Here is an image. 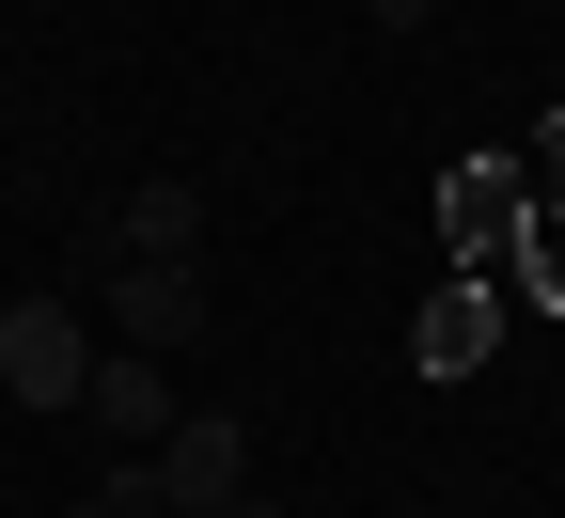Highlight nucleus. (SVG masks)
Here are the masks:
<instances>
[{
	"label": "nucleus",
	"mask_w": 565,
	"mask_h": 518,
	"mask_svg": "<svg viewBox=\"0 0 565 518\" xmlns=\"http://www.w3.org/2000/svg\"><path fill=\"white\" fill-rule=\"evenodd\" d=\"M221 518H282V503H252V487H236V503H221Z\"/></svg>",
	"instance_id": "obj_9"
},
{
	"label": "nucleus",
	"mask_w": 565,
	"mask_h": 518,
	"mask_svg": "<svg viewBox=\"0 0 565 518\" xmlns=\"http://www.w3.org/2000/svg\"><path fill=\"white\" fill-rule=\"evenodd\" d=\"M79 409H95L110 440H173V393H158V361H141V346H110V361H95V393H79Z\"/></svg>",
	"instance_id": "obj_6"
},
{
	"label": "nucleus",
	"mask_w": 565,
	"mask_h": 518,
	"mask_svg": "<svg viewBox=\"0 0 565 518\" xmlns=\"http://www.w3.org/2000/svg\"><path fill=\"white\" fill-rule=\"evenodd\" d=\"M236 487H252V440H236L221 409H189V424L158 440V518H221Z\"/></svg>",
	"instance_id": "obj_3"
},
{
	"label": "nucleus",
	"mask_w": 565,
	"mask_h": 518,
	"mask_svg": "<svg viewBox=\"0 0 565 518\" xmlns=\"http://www.w3.org/2000/svg\"><path fill=\"white\" fill-rule=\"evenodd\" d=\"M0 393H32V409H79V393H95V330L63 315V299H17V315H0Z\"/></svg>",
	"instance_id": "obj_2"
},
{
	"label": "nucleus",
	"mask_w": 565,
	"mask_h": 518,
	"mask_svg": "<svg viewBox=\"0 0 565 518\" xmlns=\"http://www.w3.org/2000/svg\"><path fill=\"white\" fill-rule=\"evenodd\" d=\"M487 346H503V283H471V267H456V283H440V299H424V315H408V361H424V378H471V361H487Z\"/></svg>",
	"instance_id": "obj_4"
},
{
	"label": "nucleus",
	"mask_w": 565,
	"mask_h": 518,
	"mask_svg": "<svg viewBox=\"0 0 565 518\" xmlns=\"http://www.w3.org/2000/svg\"><path fill=\"white\" fill-rule=\"evenodd\" d=\"M189 236H204V189H126V252H158V267H189Z\"/></svg>",
	"instance_id": "obj_7"
},
{
	"label": "nucleus",
	"mask_w": 565,
	"mask_h": 518,
	"mask_svg": "<svg viewBox=\"0 0 565 518\" xmlns=\"http://www.w3.org/2000/svg\"><path fill=\"white\" fill-rule=\"evenodd\" d=\"M440 252L471 283H534V173L519 158H456L440 173Z\"/></svg>",
	"instance_id": "obj_1"
},
{
	"label": "nucleus",
	"mask_w": 565,
	"mask_h": 518,
	"mask_svg": "<svg viewBox=\"0 0 565 518\" xmlns=\"http://www.w3.org/2000/svg\"><path fill=\"white\" fill-rule=\"evenodd\" d=\"M110 330H126L141 361H158V346H189V330H204V283H189V267H158V252H141V267H110Z\"/></svg>",
	"instance_id": "obj_5"
},
{
	"label": "nucleus",
	"mask_w": 565,
	"mask_h": 518,
	"mask_svg": "<svg viewBox=\"0 0 565 518\" xmlns=\"http://www.w3.org/2000/svg\"><path fill=\"white\" fill-rule=\"evenodd\" d=\"M362 17H393V32H424V17H440V0H362Z\"/></svg>",
	"instance_id": "obj_8"
}]
</instances>
